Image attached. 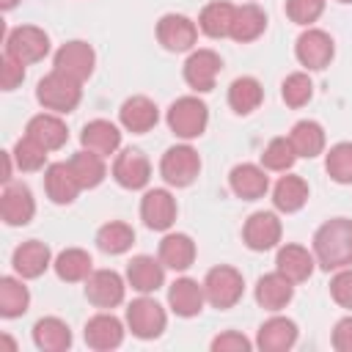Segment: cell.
<instances>
[{
    "mask_svg": "<svg viewBox=\"0 0 352 352\" xmlns=\"http://www.w3.org/2000/svg\"><path fill=\"white\" fill-rule=\"evenodd\" d=\"M314 258L327 272L352 267V220L349 217H333L316 228Z\"/></svg>",
    "mask_w": 352,
    "mask_h": 352,
    "instance_id": "cell-1",
    "label": "cell"
},
{
    "mask_svg": "<svg viewBox=\"0 0 352 352\" xmlns=\"http://www.w3.org/2000/svg\"><path fill=\"white\" fill-rule=\"evenodd\" d=\"M36 99L44 110H52V113H72L80 99H82V82L52 69L47 77L38 80L36 85Z\"/></svg>",
    "mask_w": 352,
    "mask_h": 352,
    "instance_id": "cell-2",
    "label": "cell"
},
{
    "mask_svg": "<svg viewBox=\"0 0 352 352\" xmlns=\"http://www.w3.org/2000/svg\"><path fill=\"white\" fill-rule=\"evenodd\" d=\"M204 294H206V302L217 311H228L234 308L242 294H245V278L239 270L228 267V264H220V267H212L204 278Z\"/></svg>",
    "mask_w": 352,
    "mask_h": 352,
    "instance_id": "cell-3",
    "label": "cell"
},
{
    "mask_svg": "<svg viewBox=\"0 0 352 352\" xmlns=\"http://www.w3.org/2000/svg\"><path fill=\"white\" fill-rule=\"evenodd\" d=\"M170 132L182 140H192V138H201L206 132V124H209V107L198 99V96H179L170 107H168V116H165Z\"/></svg>",
    "mask_w": 352,
    "mask_h": 352,
    "instance_id": "cell-4",
    "label": "cell"
},
{
    "mask_svg": "<svg viewBox=\"0 0 352 352\" xmlns=\"http://www.w3.org/2000/svg\"><path fill=\"white\" fill-rule=\"evenodd\" d=\"M201 173V157L192 146H170L160 160V176L170 187H190Z\"/></svg>",
    "mask_w": 352,
    "mask_h": 352,
    "instance_id": "cell-5",
    "label": "cell"
},
{
    "mask_svg": "<svg viewBox=\"0 0 352 352\" xmlns=\"http://www.w3.org/2000/svg\"><path fill=\"white\" fill-rule=\"evenodd\" d=\"M165 324H168V314L154 297L143 294L126 305V327L132 330L135 338H143V341L160 338Z\"/></svg>",
    "mask_w": 352,
    "mask_h": 352,
    "instance_id": "cell-6",
    "label": "cell"
},
{
    "mask_svg": "<svg viewBox=\"0 0 352 352\" xmlns=\"http://www.w3.org/2000/svg\"><path fill=\"white\" fill-rule=\"evenodd\" d=\"M6 52L11 58L22 60L25 66L28 63H38L50 52V36L41 28H36V25H19V28L8 30V36H6Z\"/></svg>",
    "mask_w": 352,
    "mask_h": 352,
    "instance_id": "cell-7",
    "label": "cell"
},
{
    "mask_svg": "<svg viewBox=\"0 0 352 352\" xmlns=\"http://www.w3.org/2000/svg\"><path fill=\"white\" fill-rule=\"evenodd\" d=\"M294 55H297L300 66H305L308 72H322V69L330 66V60L336 55V47H333L330 33H324L319 28H308L297 36Z\"/></svg>",
    "mask_w": 352,
    "mask_h": 352,
    "instance_id": "cell-8",
    "label": "cell"
},
{
    "mask_svg": "<svg viewBox=\"0 0 352 352\" xmlns=\"http://www.w3.org/2000/svg\"><path fill=\"white\" fill-rule=\"evenodd\" d=\"M52 63H55L58 72H63V74H69V77H74V80L82 82V80H88L94 74L96 52H94V47L88 41L74 38V41H66V44L58 47Z\"/></svg>",
    "mask_w": 352,
    "mask_h": 352,
    "instance_id": "cell-9",
    "label": "cell"
},
{
    "mask_svg": "<svg viewBox=\"0 0 352 352\" xmlns=\"http://www.w3.org/2000/svg\"><path fill=\"white\" fill-rule=\"evenodd\" d=\"M220 69L223 60L214 50H192L190 58L184 60V82L198 94H209L217 82Z\"/></svg>",
    "mask_w": 352,
    "mask_h": 352,
    "instance_id": "cell-10",
    "label": "cell"
},
{
    "mask_svg": "<svg viewBox=\"0 0 352 352\" xmlns=\"http://www.w3.org/2000/svg\"><path fill=\"white\" fill-rule=\"evenodd\" d=\"M126 283L116 270H94L85 278V297L96 308H116L124 302Z\"/></svg>",
    "mask_w": 352,
    "mask_h": 352,
    "instance_id": "cell-11",
    "label": "cell"
},
{
    "mask_svg": "<svg viewBox=\"0 0 352 352\" xmlns=\"http://www.w3.org/2000/svg\"><path fill=\"white\" fill-rule=\"evenodd\" d=\"M280 234H283V226L275 212H253L242 226V239L256 253L272 250L280 242Z\"/></svg>",
    "mask_w": 352,
    "mask_h": 352,
    "instance_id": "cell-12",
    "label": "cell"
},
{
    "mask_svg": "<svg viewBox=\"0 0 352 352\" xmlns=\"http://www.w3.org/2000/svg\"><path fill=\"white\" fill-rule=\"evenodd\" d=\"M157 38L170 52H187L198 41V25L184 14H165L157 22Z\"/></svg>",
    "mask_w": 352,
    "mask_h": 352,
    "instance_id": "cell-13",
    "label": "cell"
},
{
    "mask_svg": "<svg viewBox=\"0 0 352 352\" xmlns=\"http://www.w3.org/2000/svg\"><path fill=\"white\" fill-rule=\"evenodd\" d=\"M113 179L124 190H143L151 179V162L140 148H124L113 160Z\"/></svg>",
    "mask_w": 352,
    "mask_h": 352,
    "instance_id": "cell-14",
    "label": "cell"
},
{
    "mask_svg": "<svg viewBox=\"0 0 352 352\" xmlns=\"http://www.w3.org/2000/svg\"><path fill=\"white\" fill-rule=\"evenodd\" d=\"M36 214V198L28 184H6L0 195V217L6 226H28Z\"/></svg>",
    "mask_w": 352,
    "mask_h": 352,
    "instance_id": "cell-15",
    "label": "cell"
},
{
    "mask_svg": "<svg viewBox=\"0 0 352 352\" xmlns=\"http://www.w3.org/2000/svg\"><path fill=\"white\" fill-rule=\"evenodd\" d=\"M140 217H143L146 228L168 231L173 226V220H176V198L168 190H162V187L148 190L140 198Z\"/></svg>",
    "mask_w": 352,
    "mask_h": 352,
    "instance_id": "cell-16",
    "label": "cell"
},
{
    "mask_svg": "<svg viewBox=\"0 0 352 352\" xmlns=\"http://www.w3.org/2000/svg\"><path fill=\"white\" fill-rule=\"evenodd\" d=\"M206 294H204V283L192 280V278H176L168 286V305L176 316L182 319H192L204 311Z\"/></svg>",
    "mask_w": 352,
    "mask_h": 352,
    "instance_id": "cell-17",
    "label": "cell"
},
{
    "mask_svg": "<svg viewBox=\"0 0 352 352\" xmlns=\"http://www.w3.org/2000/svg\"><path fill=\"white\" fill-rule=\"evenodd\" d=\"M82 336H85V344H88L91 349L107 352V349L121 346V341H124V324H121V319L113 316V314H96V316H91V319L85 322Z\"/></svg>",
    "mask_w": 352,
    "mask_h": 352,
    "instance_id": "cell-18",
    "label": "cell"
},
{
    "mask_svg": "<svg viewBox=\"0 0 352 352\" xmlns=\"http://www.w3.org/2000/svg\"><path fill=\"white\" fill-rule=\"evenodd\" d=\"M294 344H297V324L289 316H270L256 333V346L261 352H286Z\"/></svg>",
    "mask_w": 352,
    "mask_h": 352,
    "instance_id": "cell-19",
    "label": "cell"
},
{
    "mask_svg": "<svg viewBox=\"0 0 352 352\" xmlns=\"http://www.w3.org/2000/svg\"><path fill=\"white\" fill-rule=\"evenodd\" d=\"M228 187L236 198L242 201H256L261 198L267 190H270V179L264 173V168L253 165V162H242V165H234L231 173H228Z\"/></svg>",
    "mask_w": 352,
    "mask_h": 352,
    "instance_id": "cell-20",
    "label": "cell"
},
{
    "mask_svg": "<svg viewBox=\"0 0 352 352\" xmlns=\"http://www.w3.org/2000/svg\"><path fill=\"white\" fill-rule=\"evenodd\" d=\"M44 190H47V198L52 204L66 206V204H72L77 198V192L82 187H80V182H77V176H74L69 162H52L44 170Z\"/></svg>",
    "mask_w": 352,
    "mask_h": 352,
    "instance_id": "cell-21",
    "label": "cell"
},
{
    "mask_svg": "<svg viewBox=\"0 0 352 352\" xmlns=\"http://www.w3.org/2000/svg\"><path fill=\"white\" fill-rule=\"evenodd\" d=\"M294 297V283L283 272H267L256 280V302L264 311H280L292 302Z\"/></svg>",
    "mask_w": 352,
    "mask_h": 352,
    "instance_id": "cell-22",
    "label": "cell"
},
{
    "mask_svg": "<svg viewBox=\"0 0 352 352\" xmlns=\"http://www.w3.org/2000/svg\"><path fill=\"white\" fill-rule=\"evenodd\" d=\"M118 121L126 132H135V135H143L148 129L157 126L160 121V110L157 104L148 99V96H129L121 110H118Z\"/></svg>",
    "mask_w": 352,
    "mask_h": 352,
    "instance_id": "cell-23",
    "label": "cell"
},
{
    "mask_svg": "<svg viewBox=\"0 0 352 352\" xmlns=\"http://www.w3.org/2000/svg\"><path fill=\"white\" fill-rule=\"evenodd\" d=\"M126 283L140 294H151L165 283V264L154 256H135L126 264Z\"/></svg>",
    "mask_w": 352,
    "mask_h": 352,
    "instance_id": "cell-24",
    "label": "cell"
},
{
    "mask_svg": "<svg viewBox=\"0 0 352 352\" xmlns=\"http://www.w3.org/2000/svg\"><path fill=\"white\" fill-rule=\"evenodd\" d=\"M11 264H14V272H16L19 278H38V275H44L47 267L52 264V253H50V248H47L44 242L28 239V242H22V245L14 250Z\"/></svg>",
    "mask_w": 352,
    "mask_h": 352,
    "instance_id": "cell-25",
    "label": "cell"
},
{
    "mask_svg": "<svg viewBox=\"0 0 352 352\" xmlns=\"http://www.w3.org/2000/svg\"><path fill=\"white\" fill-rule=\"evenodd\" d=\"M314 264H316L314 253H308V248H302V245L289 242V245L278 248L275 270H278V272H283L292 283H302V280H308V278H311V272H314Z\"/></svg>",
    "mask_w": 352,
    "mask_h": 352,
    "instance_id": "cell-26",
    "label": "cell"
},
{
    "mask_svg": "<svg viewBox=\"0 0 352 352\" xmlns=\"http://www.w3.org/2000/svg\"><path fill=\"white\" fill-rule=\"evenodd\" d=\"M25 135L33 138L36 143H41L47 151H55V148H60L69 140V129H66L63 118L55 116V113H38V116H33L28 121V126H25Z\"/></svg>",
    "mask_w": 352,
    "mask_h": 352,
    "instance_id": "cell-27",
    "label": "cell"
},
{
    "mask_svg": "<svg viewBox=\"0 0 352 352\" xmlns=\"http://www.w3.org/2000/svg\"><path fill=\"white\" fill-rule=\"evenodd\" d=\"M80 143L82 148L88 151H96L102 157H110L118 151L121 146V129L113 124V121H104V118H96V121H88L80 132Z\"/></svg>",
    "mask_w": 352,
    "mask_h": 352,
    "instance_id": "cell-28",
    "label": "cell"
},
{
    "mask_svg": "<svg viewBox=\"0 0 352 352\" xmlns=\"http://www.w3.org/2000/svg\"><path fill=\"white\" fill-rule=\"evenodd\" d=\"M234 11L236 6H231L228 0H212L201 8L198 14V30L209 38H226L231 36V22H234Z\"/></svg>",
    "mask_w": 352,
    "mask_h": 352,
    "instance_id": "cell-29",
    "label": "cell"
},
{
    "mask_svg": "<svg viewBox=\"0 0 352 352\" xmlns=\"http://www.w3.org/2000/svg\"><path fill=\"white\" fill-rule=\"evenodd\" d=\"M33 344L41 352H66L72 346V330L58 316H44L33 324Z\"/></svg>",
    "mask_w": 352,
    "mask_h": 352,
    "instance_id": "cell-30",
    "label": "cell"
},
{
    "mask_svg": "<svg viewBox=\"0 0 352 352\" xmlns=\"http://www.w3.org/2000/svg\"><path fill=\"white\" fill-rule=\"evenodd\" d=\"M305 201H308V184L297 173L280 176L278 184L272 187V204H275L278 212H286V214L300 212L305 206Z\"/></svg>",
    "mask_w": 352,
    "mask_h": 352,
    "instance_id": "cell-31",
    "label": "cell"
},
{
    "mask_svg": "<svg viewBox=\"0 0 352 352\" xmlns=\"http://www.w3.org/2000/svg\"><path fill=\"white\" fill-rule=\"evenodd\" d=\"M264 30H267V14H264L256 3L236 6L234 22H231V38H234V41H239V44L256 41Z\"/></svg>",
    "mask_w": 352,
    "mask_h": 352,
    "instance_id": "cell-32",
    "label": "cell"
},
{
    "mask_svg": "<svg viewBox=\"0 0 352 352\" xmlns=\"http://www.w3.org/2000/svg\"><path fill=\"white\" fill-rule=\"evenodd\" d=\"M160 261L168 270L184 272L195 261V242L187 234H165L160 242Z\"/></svg>",
    "mask_w": 352,
    "mask_h": 352,
    "instance_id": "cell-33",
    "label": "cell"
},
{
    "mask_svg": "<svg viewBox=\"0 0 352 352\" xmlns=\"http://www.w3.org/2000/svg\"><path fill=\"white\" fill-rule=\"evenodd\" d=\"M261 99H264V88H261V82H258L256 77H250V74H242V77H236V80L228 85V104H231V110H234L236 116L253 113V110L261 104Z\"/></svg>",
    "mask_w": 352,
    "mask_h": 352,
    "instance_id": "cell-34",
    "label": "cell"
},
{
    "mask_svg": "<svg viewBox=\"0 0 352 352\" xmlns=\"http://www.w3.org/2000/svg\"><path fill=\"white\" fill-rule=\"evenodd\" d=\"M52 267H55V275L60 280H66V283H80V280H85L94 272V261H91V256L82 248H66V250H60L55 256Z\"/></svg>",
    "mask_w": 352,
    "mask_h": 352,
    "instance_id": "cell-35",
    "label": "cell"
},
{
    "mask_svg": "<svg viewBox=\"0 0 352 352\" xmlns=\"http://www.w3.org/2000/svg\"><path fill=\"white\" fill-rule=\"evenodd\" d=\"M289 140L297 151V157H305V160H314L324 151V129L322 124L305 118V121H297L289 132Z\"/></svg>",
    "mask_w": 352,
    "mask_h": 352,
    "instance_id": "cell-36",
    "label": "cell"
},
{
    "mask_svg": "<svg viewBox=\"0 0 352 352\" xmlns=\"http://www.w3.org/2000/svg\"><path fill=\"white\" fill-rule=\"evenodd\" d=\"M69 165H72V170H74V176H77V182H80L82 190L99 187V184L104 182V176H107L104 157L96 154V151H88V148L77 151V154L69 160Z\"/></svg>",
    "mask_w": 352,
    "mask_h": 352,
    "instance_id": "cell-37",
    "label": "cell"
},
{
    "mask_svg": "<svg viewBox=\"0 0 352 352\" xmlns=\"http://www.w3.org/2000/svg\"><path fill=\"white\" fill-rule=\"evenodd\" d=\"M30 305V292L19 278H0V316L6 319H16L28 311Z\"/></svg>",
    "mask_w": 352,
    "mask_h": 352,
    "instance_id": "cell-38",
    "label": "cell"
},
{
    "mask_svg": "<svg viewBox=\"0 0 352 352\" xmlns=\"http://www.w3.org/2000/svg\"><path fill=\"white\" fill-rule=\"evenodd\" d=\"M132 242H135V231H132V226H126L121 220H110L96 231V248L110 256L126 253L132 248Z\"/></svg>",
    "mask_w": 352,
    "mask_h": 352,
    "instance_id": "cell-39",
    "label": "cell"
},
{
    "mask_svg": "<svg viewBox=\"0 0 352 352\" xmlns=\"http://www.w3.org/2000/svg\"><path fill=\"white\" fill-rule=\"evenodd\" d=\"M324 170L338 184H352V143H336L324 157Z\"/></svg>",
    "mask_w": 352,
    "mask_h": 352,
    "instance_id": "cell-40",
    "label": "cell"
},
{
    "mask_svg": "<svg viewBox=\"0 0 352 352\" xmlns=\"http://www.w3.org/2000/svg\"><path fill=\"white\" fill-rule=\"evenodd\" d=\"M297 160V151L289 138H272L261 151V165L267 170H289Z\"/></svg>",
    "mask_w": 352,
    "mask_h": 352,
    "instance_id": "cell-41",
    "label": "cell"
},
{
    "mask_svg": "<svg viewBox=\"0 0 352 352\" xmlns=\"http://www.w3.org/2000/svg\"><path fill=\"white\" fill-rule=\"evenodd\" d=\"M280 96H283V102H286L289 107H302V104H308L311 96H314V82H311V77H308L305 72L289 74V77L280 82Z\"/></svg>",
    "mask_w": 352,
    "mask_h": 352,
    "instance_id": "cell-42",
    "label": "cell"
},
{
    "mask_svg": "<svg viewBox=\"0 0 352 352\" xmlns=\"http://www.w3.org/2000/svg\"><path fill=\"white\" fill-rule=\"evenodd\" d=\"M11 157H14V162H16L19 170H38V168H44V162H47V148H44L41 143H36L33 138L25 135V138H19V140L14 143Z\"/></svg>",
    "mask_w": 352,
    "mask_h": 352,
    "instance_id": "cell-43",
    "label": "cell"
},
{
    "mask_svg": "<svg viewBox=\"0 0 352 352\" xmlns=\"http://www.w3.org/2000/svg\"><path fill=\"white\" fill-rule=\"evenodd\" d=\"M324 0H286V16L294 25H311L322 16Z\"/></svg>",
    "mask_w": 352,
    "mask_h": 352,
    "instance_id": "cell-44",
    "label": "cell"
},
{
    "mask_svg": "<svg viewBox=\"0 0 352 352\" xmlns=\"http://www.w3.org/2000/svg\"><path fill=\"white\" fill-rule=\"evenodd\" d=\"M330 297L341 308H352V267L336 270V275L330 280Z\"/></svg>",
    "mask_w": 352,
    "mask_h": 352,
    "instance_id": "cell-45",
    "label": "cell"
},
{
    "mask_svg": "<svg viewBox=\"0 0 352 352\" xmlns=\"http://www.w3.org/2000/svg\"><path fill=\"white\" fill-rule=\"evenodd\" d=\"M22 80H25V63L6 52L3 63H0V85H3V91H14Z\"/></svg>",
    "mask_w": 352,
    "mask_h": 352,
    "instance_id": "cell-46",
    "label": "cell"
},
{
    "mask_svg": "<svg viewBox=\"0 0 352 352\" xmlns=\"http://www.w3.org/2000/svg\"><path fill=\"white\" fill-rule=\"evenodd\" d=\"M250 346L253 344L236 330H226L212 338V352H250Z\"/></svg>",
    "mask_w": 352,
    "mask_h": 352,
    "instance_id": "cell-47",
    "label": "cell"
},
{
    "mask_svg": "<svg viewBox=\"0 0 352 352\" xmlns=\"http://www.w3.org/2000/svg\"><path fill=\"white\" fill-rule=\"evenodd\" d=\"M333 349L352 352V316H344L333 327Z\"/></svg>",
    "mask_w": 352,
    "mask_h": 352,
    "instance_id": "cell-48",
    "label": "cell"
},
{
    "mask_svg": "<svg viewBox=\"0 0 352 352\" xmlns=\"http://www.w3.org/2000/svg\"><path fill=\"white\" fill-rule=\"evenodd\" d=\"M16 3H19V0H0V8H3V11H11Z\"/></svg>",
    "mask_w": 352,
    "mask_h": 352,
    "instance_id": "cell-49",
    "label": "cell"
},
{
    "mask_svg": "<svg viewBox=\"0 0 352 352\" xmlns=\"http://www.w3.org/2000/svg\"><path fill=\"white\" fill-rule=\"evenodd\" d=\"M336 3H352V0H336Z\"/></svg>",
    "mask_w": 352,
    "mask_h": 352,
    "instance_id": "cell-50",
    "label": "cell"
}]
</instances>
